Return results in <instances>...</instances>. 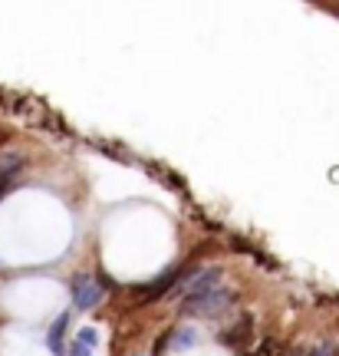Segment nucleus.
Here are the masks:
<instances>
[{
    "instance_id": "f257e3e1",
    "label": "nucleus",
    "mask_w": 339,
    "mask_h": 356,
    "mask_svg": "<svg viewBox=\"0 0 339 356\" xmlns=\"http://www.w3.org/2000/svg\"><path fill=\"white\" fill-rule=\"evenodd\" d=\"M238 300V293L217 284L214 291L208 293H198V297H181L178 300V314L181 317H221L224 310H231V304Z\"/></svg>"
},
{
    "instance_id": "f03ea898",
    "label": "nucleus",
    "mask_w": 339,
    "mask_h": 356,
    "mask_svg": "<svg viewBox=\"0 0 339 356\" xmlns=\"http://www.w3.org/2000/svg\"><path fill=\"white\" fill-rule=\"evenodd\" d=\"M217 284H221V267H201V270L185 274V280L178 284V291L172 293V297H175V300H181V297H198V293L214 291Z\"/></svg>"
},
{
    "instance_id": "7ed1b4c3",
    "label": "nucleus",
    "mask_w": 339,
    "mask_h": 356,
    "mask_svg": "<svg viewBox=\"0 0 339 356\" xmlns=\"http://www.w3.org/2000/svg\"><path fill=\"white\" fill-rule=\"evenodd\" d=\"M185 280V274H178V270H168L165 277L151 280V284H138L132 287V300L138 304H151V300H162V297H172L178 291V284Z\"/></svg>"
},
{
    "instance_id": "20e7f679",
    "label": "nucleus",
    "mask_w": 339,
    "mask_h": 356,
    "mask_svg": "<svg viewBox=\"0 0 339 356\" xmlns=\"http://www.w3.org/2000/svg\"><path fill=\"white\" fill-rule=\"evenodd\" d=\"M69 291H73V307L76 310H92V307H99V300H102L99 280L89 277V274H79Z\"/></svg>"
},
{
    "instance_id": "39448f33",
    "label": "nucleus",
    "mask_w": 339,
    "mask_h": 356,
    "mask_svg": "<svg viewBox=\"0 0 339 356\" xmlns=\"http://www.w3.org/2000/svg\"><path fill=\"white\" fill-rule=\"evenodd\" d=\"M251 314H240L238 320H234V323H231V327H227L224 333H221V343L224 346H240V343H247V340H251Z\"/></svg>"
},
{
    "instance_id": "423d86ee",
    "label": "nucleus",
    "mask_w": 339,
    "mask_h": 356,
    "mask_svg": "<svg viewBox=\"0 0 339 356\" xmlns=\"http://www.w3.org/2000/svg\"><path fill=\"white\" fill-rule=\"evenodd\" d=\"M96 350V330L92 327H83V330L73 337V343H69V356H89Z\"/></svg>"
},
{
    "instance_id": "0eeeda50",
    "label": "nucleus",
    "mask_w": 339,
    "mask_h": 356,
    "mask_svg": "<svg viewBox=\"0 0 339 356\" xmlns=\"http://www.w3.org/2000/svg\"><path fill=\"white\" fill-rule=\"evenodd\" d=\"M168 340H172L175 350H191V346L198 343V330H195V327H181V330H175Z\"/></svg>"
},
{
    "instance_id": "6e6552de",
    "label": "nucleus",
    "mask_w": 339,
    "mask_h": 356,
    "mask_svg": "<svg viewBox=\"0 0 339 356\" xmlns=\"http://www.w3.org/2000/svg\"><path fill=\"white\" fill-rule=\"evenodd\" d=\"M66 320H69V314H60V320L53 323L50 337H47V340H50V350H53V353H60V350H63V340H60V337H63V330H66Z\"/></svg>"
},
{
    "instance_id": "1a4fd4ad",
    "label": "nucleus",
    "mask_w": 339,
    "mask_h": 356,
    "mask_svg": "<svg viewBox=\"0 0 339 356\" xmlns=\"http://www.w3.org/2000/svg\"><path fill=\"white\" fill-rule=\"evenodd\" d=\"M287 350H283V343L280 340H264V343L257 346V353L254 356H283Z\"/></svg>"
},
{
    "instance_id": "9d476101",
    "label": "nucleus",
    "mask_w": 339,
    "mask_h": 356,
    "mask_svg": "<svg viewBox=\"0 0 339 356\" xmlns=\"http://www.w3.org/2000/svg\"><path fill=\"white\" fill-rule=\"evenodd\" d=\"M336 353V340H326V343H320L316 350H310V356H333Z\"/></svg>"
},
{
    "instance_id": "9b49d317",
    "label": "nucleus",
    "mask_w": 339,
    "mask_h": 356,
    "mask_svg": "<svg viewBox=\"0 0 339 356\" xmlns=\"http://www.w3.org/2000/svg\"><path fill=\"white\" fill-rule=\"evenodd\" d=\"M283 356H310V350H306V346H290Z\"/></svg>"
},
{
    "instance_id": "f8f14e48",
    "label": "nucleus",
    "mask_w": 339,
    "mask_h": 356,
    "mask_svg": "<svg viewBox=\"0 0 339 356\" xmlns=\"http://www.w3.org/2000/svg\"><path fill=\"white\" fill-rule=\"evenodd\" d=\"M333 356H339V340H336V353H333Z\"/></svg>"
},
{
    "instance_id": "ddd939ff",
    "label": "nucleus",
    "mask_w": 339,
    "mask_h": 356,
    "mask_svg": "<svg viewBox=\"0 0 339 356\" xmlns=\"http://www.w3.org/2000/svg\"><path fill=\"white\" fill-rule=\"evenodd\" d=\"M138 356H145V353H138Z\"/></svg>"
}]
</instances>
